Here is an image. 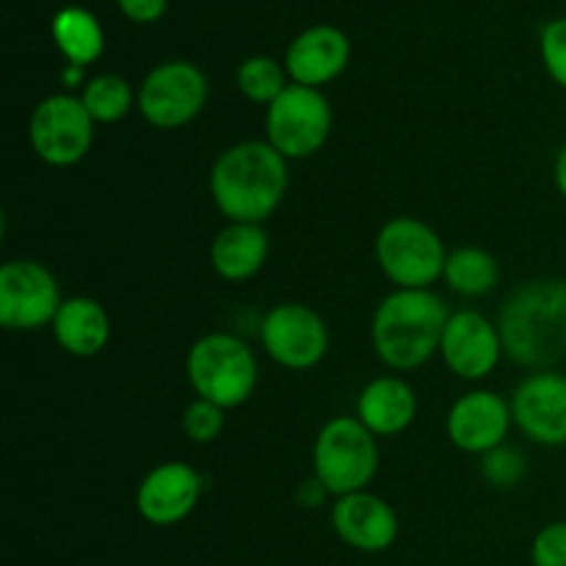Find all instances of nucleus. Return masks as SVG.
<instances>
[{
    "label": "nucleus",
    "mask_w": 566,
    "mask_h": 566,
    "mask_svg": "<svg viewBox=\"0 0 566 566\" xmlns=\"http://www.w3.org/2000/svg\"><path fill=\"white\" fill-rule=\"evenodd\" d=\"M287 160L269 142H241L216 158L210 197L230 224H263L287 191Z\"/></svg>",
    "instance_id": "f257e3e1"
},
{
    "label": "nucleus",
    "mask_w": 566,
    "mask_h": 566,
    "mask_svg": "<svg viewBox=\"0 0 566 566\" xmlns=\"http://www.w3.org/2000/svg\"><path fill=\"white\" fill-rule=\"evenodd\" d=\"M503 352L517 365L553 370L566 357V280H536L520 285L503 302Z\"/></svg>",
    "instance_id": "f03ea898"
},
{
    "label": "nucleus",
    "mask_w": 566,
    "mask_h": 566,
    "mask_svg": "<svg viewBox=\"0 0 566 566\" xmlns=\"http://www.w3.org/2000/svg\"><path fill=\"white\" fill-rule=\"evenodd\" d=\"M448 318L451 313L446 298L437 296L431 287L426 291L398 287L381 298L374 313L370 343L376 357L392 370L420 368L440 352Z\"/></svg>",
    "instance_id": "7ed1b4c3"
},
{
    "label": "nucleus",
    "mask_w": 566,
    "mask_h": 566,
    "mask_svg": "<svg viewBox=\"0 0 566 566\" xmlns=\"http://www.w3.org/2000/svg\"><path fill=\"white\" fill-rule=\"evenodd\" d=\"M186 374L197 398L221 409H235L247 403L258 387V359L241 337L210 332L188 352Z\"/></svg>",
    "instance_id": "20e7f679"
},
{
    "label": "nucleus",
    "mask_w": 566,
    "mask_h": 566,
    "mask_svg": "<svg viewBox=\"0 0 566 566\" xmlns=\"http://www.w3.org/2000/svg\"><path fill=\"white\" fill-rule=\"evenodd\" d=\"M379 470V446L357 418H332L313 446V473L335 497L368 490Z\"/></svg>",
    "instance_id": "39448f33"
},
{
    "label": "nucleus",
    "mask_w": 566,
    "mask_h": 566,
    "mask_svg": "<svg viewBox=\"0 0 566 566\" xmlns=\"http://www.w3.org/2000/svg\"><path fill=\"white\" fill-rule=\"evenodd\" d=\"M376 263L392 285L426 291L446 276L448 252L442 238L426 221L398 216L376 235Z\"/></svg>",
    "instance_id": "423d86ee"
},
{
    "label": "nucleus",
    "mask_w": 566,
    "mask_h": 566,
    "mask_svg": "<svg viewBox=\"0 0 566 566\" xmlns=\"http://www.w3.org/2000/svg\"><path fill=\"white\" fill-rule=\"evenodd\" d=\"M332 133V105L318 88L291 83L265 111V142L285 160L318 153Z\"/></svg>",
    "instance_id": "0eeeda50"
},
{
    "label": "nucleus",
    "mask_w": 566,
    "mask_h": 566,
    "mask_svg": "<svg viewBox=\"0 0 566 566\" xmlns=\"http://www.w3.org/2000/svg\"><path fill=\"white\" fill-rule=\"evenodd\" d=\"M208 99V81L191 61H166L144 77L136 105L158 130H177L199 116Z\"/></svg>",
    "instance_id": "6e6552de"
},
{
    "label": "nucleus",
    "mask_w": 566,
    "mask_h": 566,
    "mask_svg": "<svg viewBox=\"0 0 566 566\" xmlns=\"http://www.w3.org/2000/svg\"><path fill=\"white\" fill-rule=\"evenodd\" d=\"M31 147L44 164L75 166L88 155L94 142V119L81 97L50 94L33 108Z\"/></svg>",
    "instance_id": "1a4fd4ad"
},
{
    "label": "nucleus",
    "mask_w": 566,
    "mask_h": 566,
    "mask_svg": "<svg viewBox=\"0 0 566 566\" xmlns=\"http://www.w3.org/2000/svg\"><path fill=\"white\" fill-rule=\"evenodd\" d=\"M260 343L276 365L310 370L329 352V329L313 307L282 302L269 310L260 326Z\"/></svg>",
    "instance_id": "9d476101"
},
{
    "label": "nucleus",
    "mask_w": 566,
    "mask_h": 566,
    "mask_svg": "<svg viewBox=\"0 0 566 566\" xmlns=\"http://www.w3.org/2000/svg\"><path fill=\"white\" fill-rule=\"evenodd\" d=\"M55 276L36 260H11L0 269V324L11 332H33L53 324L61 310Z\"/></svg>",
    "instance_id": "9b49d317"
},
{
    "label": "nucleus",
    "mask_w": 566,
    "mask_h": 566,
    "mask_svg": "<svg viewBox=\"0 0 566 566\" xmlns=\"http://www.w3.org/2000/svg\"><path fill=\"white\" fill-rule=\"evenodd\" d=\"M512 418L536 446H566V376L536 370L512 396Z\"/></svg>",
    "instance_id": "f8f14e48"
},
{
    "label": "nucleus",
    "mask_w": 566,
    "mask_h": 566,
    "mask_svg": "<svg viewBox=\"0 0 566 566\" xmlns=\"http://www.w3.org/2000/svg\"><path fill=\"white\" fill-rule=\"evenodd\" d=\"M440 352L451 374H457L459 379L479 381L490 376L501 363V329L486 315L475 313V310H462L448 318Z\"/></svg>",
    "instance_id": "ddd939ff"
},
{
    "label": "nucleus",
    "mask_w": 566,
    "mask_h": 566,
    "mask_svg": "<svg viewBox=\"0 0 566 566\" xmlns=\"http://www.w3.org/2000/svg\"><path fill=\"white\" fill-rule=\"evenodd\" d=\"M512 403L492 390L464 392L446 420L448 440L464 453H490L506 442L512 429Z\"/></svg>",
    "instance_id": "4468645a"
},
{
    "label": "nucleus",
    "mask_w": 566,
    "mask_h": 566,
    "mask_svg": "<svg viewBox=\"0 0 566 566\" xmlns=\"http://www.w3.org/2000/svg\"><path fill=\"white\" fill-rule=\"evenodd\" d=\"M202 479L186 462H164L144 475L136 492V509L149 525L169 528L197 509Z\"/></svg>",
    "instance_id": "2eb2a0df"
},
{
    "label": "nucleus",
    "mask_w": 566,
    "mask_h": 566,
    "mask_svg": "<svg viewBox=\"0 0 566 566\" xmlns=\"http://www.w3.org/2000/svg\"><path fill=\"white\" fill-rule=\"evenodd\" d=\"M332 528L354 551L381 553L398 539V514L374 492H352L332 503Z\"/></svg>",
    "instance_id": "dca6fc26"
},
{
    "label": "nucleus",
    "mask_w": 566,
    "mask_h": 566,
    "mask_svg": "<svg viewBox=\"0 0 566 566\" xmlns=\"http://www.w3.org/2000/svg\"><path fill=\"white\" fill-rule=\"evenodd\" d=\"M348 55L352 44L340 28L315 25L293 39L285 53V70L298 86L318 88L346 70Z\"/></svg>",
    "instance_id": "f3484780"
},
{
    "label": "nucleus",
    "mask_w": 566,
    "mask_h": 566,
    "mask_svg": "<svg viewBox=\"0 0 566 566\" xmlns=\"http://www.w3.org/2000/svg\"><path fill=\"white\" fill-rule=\"evenodd\" d=\"M418 415V396L398 376H379L357 398V420L376 437H392L409 429Z\"/></svg>",
    "instance_id": "a211bd4d"
},
{
    "label": "nucleus",
    "mask_w": 566,
    "mask_h": 566,
    "mask_svg": "<svg viewBox=\"0 0 566 566\" xmlns=\"http://www.w3.org/2000/svg\"><path fill=\"white\" fill-rule=\"evenodd\" d=\"M55 343L72 357H94L111 340V318L99 302L88 296L66 298L53 321Z\"/></svg>",
    "instance_id": "6ab92c4d"
},
{
    "label": "nucleus",
    "mask_w": 566,
    "mask_h": 566,
    "mask_svg": "<svg viewBox=\"0 0 566 566\" xmlns=\"http://www.w3.org/2000/svg\"><path fill=\"white\" fill-rule=\"evenodd\" d=\"M269 258L263 224H227L210 247V265L227 282L252 280Z\"/></svg>",
    "instance_id": "aec40b11"
},
{
    "label": "nucleus",
    "mask_w": 566,
    "mask_h": 566,
    "mask_svg": "<svg viewBox=\"0 0 566 566\" xmlns=\"http://www.w3.org/2000/svg\"><path fill=\"white\" fill-rule=\"evenodd\" d=\"M53 39L61 53L66 55V61L72 66H81V70L86 64H94L105 48V36L97 17L88 14L86 9H77V6L55 14Z\"/></svg>",
    "instance_id": "412c9836"
},
{
    "label": "nucleus",
    "mask_w": 566,
    "mask_h": 566,
    "mask_svg": "<svg viewBox=\"0 0 566 566\" xmlns=\"http://www.w3.org/2000/svg\"><path fill=\"white\" fill-rule=\"evenodd\" d=\"M501 280L497 260L486 249L462 247L448 254L446 282L462 296H484Z\"/></svg>",
    "instance_id": "4be33fe9"
},
{
    "label": "nucleus",
    "mask_w": 566,
    "mask_h": 566,
    "mask_svg": "<svg viewBox=\"0 0 566 566\" xmlns=\"http://www.w3.org/2000/svg\"><path fill=\"white\" fill-rule=\"evenodd\" d=\"M83 105L92 114L94 122H103V125H114V122L125 119L133 108V88L116 72H105V75L92 77V81L83 86L81 94Z\"/></svg>",
    "instance_id": "5701e85b"
},
{
    "label": "nucleus",
    "mask_w": 566,
    "mask_h": 566,
    "mask_svg": "<svg viewBox=\"0 0 566 566\" xmlns=\"http://www.w3.org/2000/svg\"><path fill=\"white\" fill-rule=\"evenodd\" d=\"M238 88L252 103L271 105L287 88V70L269 55H254L238 66Z\"/></svg>",
    "instance_id": "b1692460"
},
{
    "label": "nucleus",
    "mask_w": 566,
    "mask_h": 566,
    "mask_svg": "<svg viewBox=\"0 0 566 566\" xmlns=\"http://www.w3.org/2000/svg\"><path fill=\"white\" fill-rule=\"evenodd\" d=\"M224 412L227 409L216 407V403L197 398L186 407L182 412V431L188 434V440L197 442V446H208L224 429Z\"/></svg>",
    "instance_id": "393cba45"
},
{
    "label": "nucleus",
    "mask_w": 566,
    "mask_h": 566,
    "mask_svg": "<svg viewBox=\"0 0 566 566\" xmlns=\"http://www.w3.org/2000/svg\"><path fill=\"white\" fill-rule=\"evenodd\" d=\"M481 473L490 481L492 486H501V490H512L523 481L525 475V457L512 446H501L495 451L484 453V462H481Z\"/></svg>",
    "instance_id": "a878e982"
},
{
    "label": "nucleus",
    "mask_w": 566,
    "mask_h": 566,
    "mask_svg": "<svg viewBox=\"0 0 566 566\" xmlns=\"http://www.w3.org/2000/svg\"><path fill=\"white\" fill-rule=\"evenodd\" d=\"M539 48L547 75H551L558 86L566 88V17L547 22L545 31H542Z\"/></svg>",
    "instance_id": "bb28decb"
},
{
    "label": "nucleus",
    "mask_w": 566,
    "mask_h": 566,
    "mask_svg": "<svg viewBox=\"0 0 566 566\" xmlns=\"http://www.w3.org/2000/svg\"><path fill=\"white\" fill-rule=\"evenodd\" d=\"M531 564L534 566H566V520L551 523L536 534L531 545Z\"/></svg>",
    "instance_id": "cd10ccee"
},
{
    "label": "nucleus",
    "mask_w": 566,
    "mask_h": 566,
    "mask_svg": "<svg viewBox=\"0 0 566 566\" xmlns=\"http://www.w3.org/2000/svg\"><path fill=\"white\" fill-rule=\"evenodd\" d=\"M169 0H119V9L133 22H155L164 17Z\"/></svg>",
    "instance_id": "c85d7f7f"
},
{
    "label": "nucleus",
    "mask_w": 566,
    "mask_h": 566,
    "mask_svg": "<svg viewBox=\"0 0 566 566\" xmlns=\"http://www.w3.org/2000/svg\"><path fill=\"white\" fill-rule=\"evenodd\" d=\"M329 497V492H326V486L321 484L318 479H310V481H302V486H298V501H302V506H321V503Z\"/></svg>",
    "instance_id": "c756f323"
},
{
    "label": "nucleus",
    "mask_w": 566,
    "mask_h": 566,
    "mask_svg": "<svg viewBox=\"0 0 566 566\" xmlns=\"http://www.w3.org/2000/svg\"><path fill=\"white\" fill-rule=\"evenodd\" d=\"M553 180H556L558 193L566 199V144L562 147V153L556 155V164H553Z\"/></svg>",
    "instance_id": "7c9ffc66"
},
{
    "label": "nucleus",
    "mask_w": 566,
    "mask_h": 566,
    "mask_svg": "<svg viewBox=\"0 0 566 566\" xmlns=\"http://www.w3.org/2000/svg\"><path fill=\"white\" fill-rule=\"evenodd\" d=\"M77 77H81V66H72L70 72H64L66 83H77Z\"/></svg>",
    "instance_id": "2f4dec72"
}]
</instances>
